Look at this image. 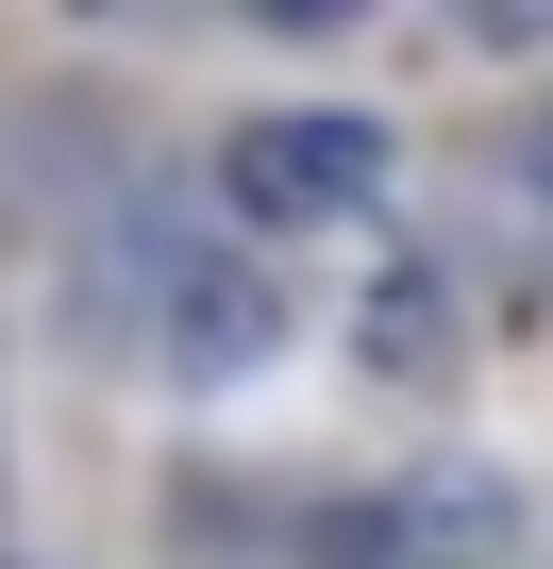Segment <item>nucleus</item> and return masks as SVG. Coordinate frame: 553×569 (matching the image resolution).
Returning <instances> with one entry per match:
<instances>
[{"label":"nucleus","mask_w":553,"mask_h":569,"mask_svg":"<svg viewBox=\"0 0 553 569\" xmlns=\"http://www.w3.org/2000/svg\"><path fill=\"white\" fill-rule=\"evenodd\" d=\"M353 352H369V369H436V352H453V302H436V268H386V284H369Z\"/></svg>","instance_id":"4"},{"label":"nucleus","mask_w":553,"mask_h":569,"mask_svg":"<svg viewBox=\"0 0 553 569\" xmlns=\"http://www.w3.org/2000/svg\"><path fill=\"white\" fill-rule=\"evenodd\" d=\"M520 201L553 218V101H536V134H520Z\"/></svg>","instance_id":"5"},{"label":"nucleus","mask_w":553,"mask_h":569,"mask_svg":"<svg viewBox=\"0 0 553 569\" xmlns=\"http://www.w3.org/2000/svg\"><path fill=\"white\" fill-rule=\"evenodd\" d=\"M135 319H151V352L185 386H235V369L286 352V268L201 234V218H135Z\"/></svg>","instance_id":"1"},{"label":"nucleus","mask_w":553,"mask_h":569,"mask_svg":"<svg viewBox=\"0 0 553 569\" xmlns=\"http://www.w3.org/2000/svg\"><path fill=\"white\" fill-rule=\"evenodd\" d=\"M218 201H235V251H251V234H319V218H369V201H386V118H353V101L235 118V134H218Z\"/></svg>","instance_id":"2"},{"label":"nucleus","mask_w":553,"mask_h":569,"mask_svg":"<svg viewBox=\"0 0 553 569\" xmlns=\"http://www.w3.org/2000/svg\"><path fill=\"white\" fill-rule=\"evenodd\" d=\"M503 536H520V486L486 452H436V469L336 502L319 519V569H503Z\"/></svg>","instance_id":"3"}]
</instances>
